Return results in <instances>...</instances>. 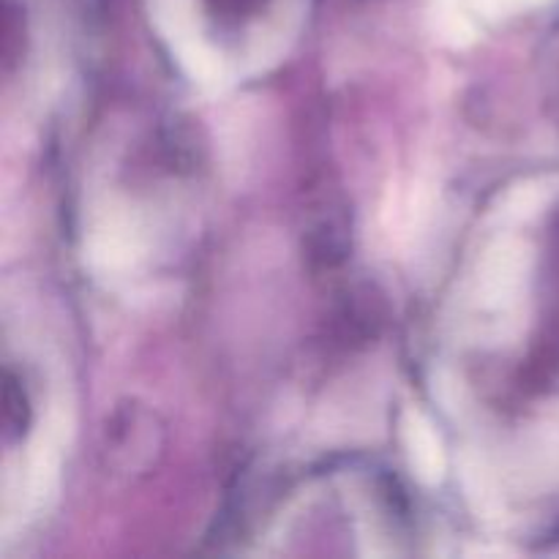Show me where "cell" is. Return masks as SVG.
<instances>
[{"label": "cell", "mask_w": 559, "mask_h": 559, "mask_svg": "<svg viewBox=\"0 0 559 559\" xmlns=\"http://www.w3.org/2000/svg\"><path fill=\"white\" fill-rule=\"evenodd\" d=\"M31 418V409H27V396L22 393L20 382L11 371H5V391H3V424L5 431L11 435H22Z\"/></svg>", "instance_id": "6da1fadb"}, {"label": "cell", "mask_w": 559, "mask_h": 559, "mask_svg": "<svg viewBox=\"0 0 559 559\" xmlns=\"http://www.w3.org/2000/svg\"><path fill=\"white\" fill-rule=\"evenodd\" d=\"M262 0H207L213 14L218 16H246L260 5Z\"/></svg>", "instance_id": "7a4b0ae2"}]
</instances>
